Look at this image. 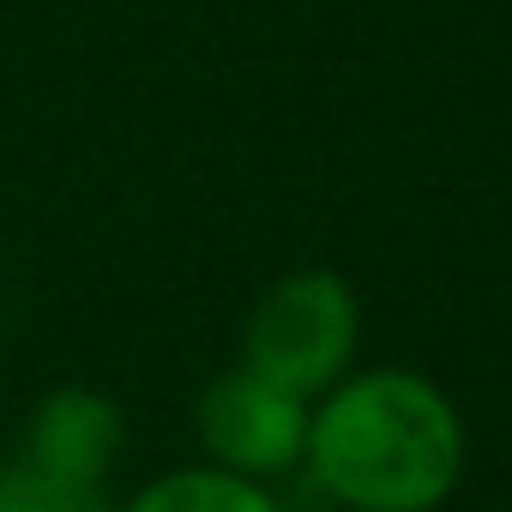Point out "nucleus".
<instances>
[{
    "label": "nucleus",
    "mask_w": 512,
    "mask_h": 512,
    "mask_svg": "<svg viewBox=\"0 0 512 512\" xmlns=\"http://www.w3.org/2000/svg\"><path fill=\"white\" fill-rule=\"evenodd\" d=\"M0 512H115L109 482H73L31 458L0 464Z\"/></svg>",
    "instance_id": "obj_6"
},
{
    "label": "nucleus",
    "mask_w": 512,
    "mask_h": 512,
    "mask_svg": "<svg viewBox=\"0 0 512 512\" xmlns=\"http://www.w3.org/2000/svg\"><path fill=\"white\" fill-rule=\"evenodd\" d=\"M127 446V416L109 392L97 386H55L37 410H31V440L25 458L73 476V482H109L115 458Z\"/></svg>",
    "instance_id": "obj_4"
},
{
    "label": "nucleus",
    "mask_w": 512,
    "mask_h": 512,
    "mask_svg": "<svg viewBox=\"0 0 512 512\" xmlns=\"http://www.w3.org/2000/svg\"><path fill=\"white\" fill-rule=\"evenodd\" d=\"M356 356V296L332 272H290L247 314L241 362L302 398L344 380Z\"/></svg>",
    "instance_id": "obj_2"
},
{
    "label": "nucleus",
    "mask_w": 512,
    "mask_h": 512,
    "mask_svg": "<svg viewBox=\"0 0 512 512\" xmlns=\"http://www.w3.org/2000/svg\"><path fill=\"white\" fill-rule=\"evenodd\" d=\"M121 512H284V506L253 476H235V470H217V464H193V470H169V476L145 482Z\"/></svg>",
    "instance_id": "obj_5"
},
{
    "label": "nucleus",
    "mask_w": 512,
    "mask_h": 512,
    "mask_svg": "<svg viewBox=\"0 0 512 512\" xmlns=\"http://www.w3.org/2000/svg\"><path fill=\"white\" fill-rule=\"evenodd\" d=\"M302 464L356 512H434L464 470V428L434 380L374 368L326 386Z\"/></svg>",
    "instance_id": "obj_1"
},
{
    "label": "nucleus",
    "mask_w": 512,
    "mask_h": 512,
    "mask_svg": "<svg viewBox=\"0 0 512 512\" xmlns=\"http://www.w3.org/2000/svg\"><path fill=\"white\" fill-rule=\"evenodd\" d=\"M308 398L253 374L247 362L217 374L199 398V440L211 452L217 470H235V476H284L302 464L308 452Z\"/></svg>",
    "instance_id": "obj_3"
}]
</instances>
